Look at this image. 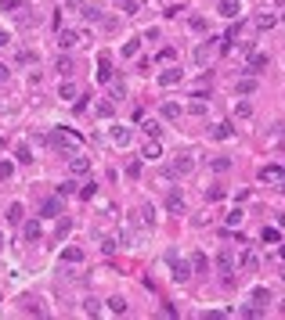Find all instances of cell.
<instances>
[{
  "instance_id": "6da1fadb",
  "label": "cell",
  "mask_w": 285,
  "mask_h": 320,
  "mask_svg": "<svg viewBox=\"0 0 285 320\" xmlns=\"http://www.w3.org/2000/svg\"><path fill=\"white\" fill-rule=\"evenodd\" d=\"M191 169H195V159H191V155H181L177 162L166 165V176H184V173H191Z\"/></svg>"
},
{
  "instance_id": "7a4b0ae2",
  "label": "cell",
  "mask_w": 285,
  "mask_h": 320,
  "mask_svg": "<svg viewBox=\"0 0 285 320\" xmlns=\"http://www.w3.org/2000/svg\"><path fill=\"white\" fill-rule=\"evenodd\" d=\"M217 270H220V281H224V284H235V277H231L235 266H231V255H228V252L217 255Z\"/></svg>"
},
{
  "instance_id": "3957f363",
  "label": "cell",
  "mask_w": 285,
  "mask_h": 320,
  "mask_svg": "<svg viewBox=\"0 0 285 320\" xmlns=\"http://www.w3.org/2000/svg\"><path fill=\"white\" fill-rule=\"evenodd\" d=\"M166 259L173 263V277H177V281H188V277H191V266L184 263V259H177V252H170Z\"/></svg>"
},
{
  "instance_id": "277c9868",
  "label": "cell",
  "mask_w": 285,
  "mask_h": 320,
  "mask_svg": "<svg viewBox=\"0 0 285 320\" xmlns=\"http://www.w3.org/2000/svg\"><path fill=\"white\" fill-rule=\"evenodd\" d=\"M260 180H264V184H285V169H278V165H264Z\"/></svg>"
},
{
  "instance_id": "5b68a950",
  "label": "cell",
  "mask_w": 285,
  "mask_h": 320,
  "mask_svg": "<svg viewBox=\"0 0 285 320\" xmlns=\"http://www.w3.org/2000/svg\"><path fill=\"white\" fill-rule=\"evenodd\" d=\"M98 80H101V83L112 80V58H109V54H98Z\"/></svg>"
},
{
  "instance_id": "8992f818",
  "label": "cell",
  "mask_w": 285,
  "mask_h": 320,
  "mask_svg": "<svg viewBox=\"0 0 285 320\" xmlns=\"http://www.w3.org/2000/svg\"><path fill=\"white\" fill-rule=\"evenodd\" d=\"M267 65H271V58H267V54H249V65H246V72H264Z\"/></svg>"
},
{
  "instance_id": "52a82bcc",
  "label": "cell",
  "mask_w": 285,
  "mask_h": 320,
  "mask_svg": "<svg viewBox=\"0 0 285 320\" xmlns=\"http://www.w3.org/2000/svg\"><path fill=\"white\" fill-rule=\"evenodd\" d=\"M76 33H72V29H62V33H58V47H62V51H69V47H76Z\"/></svg>"
},
{
  "instance_id": "ba28073f",
  "label": "cell",
  "mask_w": 285,
  "mask_h": 320,
  "mask_svg": "<svg viewBox=\"0 0 285 320\" xmlns=\"http://www.w3.org/2000/svg\"><path fill=\"white\" fill-rule=\"evenodd\" d=\"M162 119L177 123V119H181V104H177V101H162Z\"/></svg>"
},
{
  "instance_id": "9c48e42d",
  "label": "cell",
  "mask_w": 285,
  "mask_h": 320,
  "mask_svg": "<svg viewBox=\"0 0 285 320\" xmlns=\"http://www.w3.org/2000/svg\"><path fill=\"white\" fill-rule=\"evenodd\" d=\"M238 266H242L246 273H253V270L260 266V259H257V252H242V259H238Z\"/></svg>"
},
{
  "instance_id": "30bf717a",
  "label": "cell",
  "mask_w": 285,
  "mask_h": 320,
  "mask_svg": "<svg viewBox=\"0 0 285 320\" xmlns=\"http://www.w3.org/2000/svg\"><path fill=\"white\" fill-rule=\"evenodd\" d=\"M130 137H134V133H130L127 126H112V141H116L119 148H127V144H130Z\"/></svg>"
},
{
  "instance_id": "8fae6325",
  "label": "cell",
  "mask_w": 285,
  "mask_h": 320,
  "mask_svg": "<svg viewBox=\"0 0 285 320\" xmlns=\"http://www.w3.org/2000/svg\"><path fill=\"white\" fill-rule=\"evenodd\" d=\"M166 209H170V212H184V198H181V191H170V194H166Z\"/></svg>"
},
{
  "instance_id": "7c38bea8",
  "label": "cell",
  "mask_w": 285,
  "mask_h": 320,
  "mask_svg": "<svg viewBox=\"0 0 285 320\" xmlns=\"http://www.w3.org/2000/svg\"><path fill=\"white\" fill-rule=\"evenodd\" d=\"M267 302H271V292H267V288H253V306L267 310Z\"/></svg>"
},
{
  "instance_id": "4fadbf2b",
  "label": "cell",
  "mask_w": 285,
  "mask_h": 320,
  "mask_svg": "<svg viewBox=\"0 0 285 320\" xmlns=\"http://www.w3.org/2000/svg\"><path fill=\"white\" fill-rule=\"evenodd\" d=\"M87 169H91V159H83V155H72V176H83Z\"/></svg>"
},
{
  "instance_id": "5bb4252c",
  "label": "cell",
  "mask_w": 285,
  "mask_h": 320,
  "mask_svg": "<svg viewBox=\"0 0 285 320\" xmlns=\"http://www.w3.org/2000/svg\"><path fill=\"white\" fill-rule=\"evenodd\" d=\"M22 216H25V209H22L18 202L7 205V223H11V227H18V223H22Z\"/></svg>"
},
{
  "instance_id": "9a60e30c",
  "label": "cell",
  "mask_w": 285,
  "mask_h": 320,
  "mask_svg": "<svg viewBox=\"0 0 285 320\" xmlns=\"http://www.w3.org/2000/svg\"><path fill=\"white\" fill-rule=\"evenodd\" d=\"M159 83H162V86H173V83H181V69H166V72L159 76Z\"/></svg>"
},
{
  "instance_id": "2e32d148",
  "label": "cell",
  "mask_w": 285,
  "mask_h": 320,
  "mask_svg": "<svg viewBox=\"0 0 285 320\" xmlns=\"http://www.w3.org/2000/svg\"><path fill=\"white\" fill-rule=\"evenodd\" d=\"M220 14H224V18H235V14H238V0H220V7H217Z\"/></svg>"
},
{
  "instance_id": "e0dca14e",
  "label": "cell",
  "mask_w": 285,
  "mask_h": 320,
  "mask_svg": "<svg viewBox=\"0 0 285 320\" xmlns=\"http://www.w3.org/2000/svg\"><path fill=\"white\" fill-rule=\"evenodd\" d=\"M209 51H213V47H209V40H206V43H199V47H195V62L206 65V62H209Z\"/></svg>"
},
{
  "instance_id": "ac0fdd59",
  "label": "cell",
  "mask_w": 285,
  "mask_h": 320,
  "mask_svg": "<svg viewBox=\"0 0 285 320\" xmlns=\"http://www.w3.org/2000/svg\"><path fill=\"white\" fill-rule=\"evenodd\" d=\"M159 155H162V148H159V141L152 137V141L144 144V155H141V159H159Z\"/></svg>"
},
{
  "instance_id": "d6986e66",
  "label": "cell",
  "mask_w": 285,
  "mask_h": 320,
  "mask_svg": "<svg viewBox=\"0 0 285 320\" xmlns=\"http://www.w3.org/2000/svg\"><path fill=\"white\" fill-rule=\"evenodd\" d=\"M40 234H43V231H40V223H25V227H22V238H25V241H36Z\"/></svg>"
},
{
  "instance_id": "ffe728a7",
  "label": "cell",
  "mask_w": 285,
  "mask_h": 320,
  "mask_svg": "<svg viewBox=\"0 0 285 320\" xmlns=\"http://www.w3.org/2000/svg\"><path fill=\"white\" fill-rule=\"evenodd\" d=\"M231 133H235V126H231V123H220V126H213V137H217V141H228Z\"/></svg>"
},
{
  "instance_id": "44dd1931",
  "label": "cell",
  "mask_w": 285,
  "mask_h": 320,
  "mask_svg": "<svg viewBox=\"0 0 285 320\" xmlns=\"http://www.w3.org/2000/svg\"><path fill=\"white\" fill-rule=\"evenodd\" d=\"M62 212V202L58 198H51V202H43V216H58Z\"/></svg>"
},
{
  "instance_id": "7402d4cb",
  "label": "cell",
  "mask_w": 285,
  "mask_h": 320,
  "mask_svg": "<svg viewBox=\"0 0 285 320\" xmlns=\"http://www.w3.org/2000/svg\"><path fill=\"white\" fill-rule=\"evenodd\" d=\"M58 94H62V101H72V97H76V83H69V80H65Z\"/></svg>"
},
{
  "instance_id": "603a6c76",
  "label": "cell",
  "mask_w": 285,
  "mask_h": 320,
  "mask_svg": "<svg viewBox=\"0 0 285 320\" xmlns=\"http://www.w3.org/2000/svg\"><path fill=\"white\" fill-rule=\"evenodd\" d=\"M83 18H87V22H98V18H101V7H98V4H94V7L87 4V7H83Z\"/></svg>"
},
{
  "instance_id": "cb8c5ba5",
  "label": "cell",
  "mask_w": 285,
  "mask_h": 320,
  "mask_svg": "<svg viewBox=\"0 0 285 320\" xmlns=\"http://www.w3.org/2000/svg\"><path fill=\"white\" fill-rule=\"evenodd\" d=\"M62 259H65V263H80L83 252H80V248H65V252H62Z\"/></svg>"
},
{
  "instance_id": "d4e9b609",
  "label": "cell",
  "mask_w": 285,
  "mask_h": 320,
  "mask_svg": "<svg viewBox=\"0 0 285 320\" xmlns=\"http://www.w3.org/2000/svg\"><path fill=\"white\" fill-rule=\"evenodd\" d=\"M119 11L123 14H138V0H119Z\"/></svg>"
},
{
  "instance_id": "484cf974",
  "label": "cell",
  "mask_w": 285,
  "mask_h": 320,
  "mask_svg": "<svg viewBox=\"0 0 285 320\" xmlns=\"http://www.w3.org/2000/svg\"><path fill=\"white\" fill-rule=\"evenodd\" d=\"M14 155H18V162H33V151H29V144H18V151H14Z\"/></svg>"
},
{
  "instance_id": "4316f807",
  "label": "cell",
  "mask_w": 285,
  "mask_h": 320,
  "mask_svg": "<svg viewBox=\"0 0 285 320\" xmlns=\"http://www.w3.org/2000/svg\"><path fill=\"white\" fill-rule=\"evenodd\" d=\"M94 115H101V119H109V115H112V101H101L98 108H94Z\"/></svg>"
},
{
  "instance_id": "83f0119b",
  "label": "cell",
  "mask_w": 285,
  "mask_h": 320,
  "mask_svg": "<svg viewBox=\"0 0 285 320\" xmlns=\"http://www.w3.org/2000/svg\"><path fill=\"white\" fill-rule=\"evenodd\" d=\"M260 238H264V241H271V245H275V241H278L282 234H278V227H264V234H260Z\"/></svg>"
},
{
  "instance_id": "f1b7e54d",
  "label": "cell",
  "mask_w": 285,
  "mask_h": 320,
  "mask_svg": "<svg viewBox=\"0 0 285 320\" xmlns=\"http://www.w3.org/2000/svg\"><path fill=\"white\" fill-rule=\"evenodd\" d=\"M278 18H275V14H260V18H257V29H271Z\"/></svg>"
},
{
  "instance_id": "f546056e",
  "label": "cell",
  "mask_w": 285,
  "mask_h": 320,
  "mask_svg": "<svg viewBox=\"0 0 285 320\" xmlns=\"http://www.w3.org/2000/svg\"><path fill=\"white\" fill-rule=\"evenodd\" d=\"M138 43H141V40H127V43H123V58H134V54H138Z\"/></svg>"
},
{
  "instance_id": "4dcf8cb0",
  "label": "cell",
  "mask_w": 285,
  "mask_h": 320,
  "mask_svg": "<svg viewBox=\"0 0 285 320\" xmlns=\"http://www.w3.org/2000/svg\"><path fill=\"white\" fill-rule=\"evenodd\" d=\"M224 198V187H206V202H220Z\"/></svg>"
},
{
  "instance_id": "1f68e13d",
  "label": "cell",
  "mask_w": 285,
  "mask_h": 320,
  "mask_svg": "<svg viewBox=\"0 0 285 320\" xmlns=\"http://www.w3.org/2000/svg\"><path fill=\"white\" fill-rule=\"evenodd\" d=\"M253 90H257V80H242L238 83V94H253Z\"/></svg>"
},
{
  "instance_id": "d6a6232c",
  "label": "cell",
  "mask_w": 285,
  "mask_h": 320,
  "mask_svg": "<svg viewBox=\"0 0 285 320\" xmlns=\"http://www.w3.org/2000/svg\"><path fill=\"white\" fill-rule=\"evenodd\" d=\"M58 194H62V198H65V194H76V180H65V184L58 187Z\"/></svg>"
},
{
  "instance_id": "836d02e7",
  "label": "cell",
  "mask_w": 285,
  "mask_h": 320,
  "mask_svg": "<svg viewBox=\"0 0 285 320\" xmlns=\"http://www.w3.org/2000/svg\"><path fill=\"white\" fill-rule=\"evenodd\" d=\"M109 310L112 313H127V302L123 299H109Z\"/></svg>"
},
{
  "instance_id": "e575fe53",
  "label": "cell",
  "mask_w": 285,
  "mask_h": 320,
  "mask_svg": "<svg viewBox=\"0 0 285 320\" xmlns=\"http://www.w3.org/2000/svg\"><path fill=\"white\" fill-rule=\"evenodd\" d=\"M238 223H242V209H231L228 212V227H238Z\"/></svg>"
},
{
  "instance_id": "d590c367",
  "label": "cell",
  "mask_w": 285,
  "mask_h": 320,
  "mask_svg": "<svg viewBox=\"0 0 285 320\" xmlns=\"http://www.w3.org/2000/svg\"><path fill=\"white\" fill-rule=\"evenodd\" d=\"M58 72H62V76H72V62H69V58H58Z\"/></svg>"
},
{
  "instance_id": "8d00e7d4",
  "label": "cell",
  "mask_w": 285,
  "mask_h": 320,
  "mask_svg": "<svg viewBox=\"0 0 285 320\" xmlns=\"http://www.w3.org/2000/svg\"><path fill=\"white\" fill-rule=\"evenodd\" d=\"M144 133H148V137H155V141H159V133H162V130H159V123H144Z\"/></svg>"
},
{
  "instance_id": "74e56055",
  "label": "cell",
  "mask_w": 285,
  "mask_h": 320,
  "mask_svg": "<svg viewBox=\"0 0 285 320\" xmlns=\"http://www.w3.org/2000/svg\"><path fill=\"white\" fill-rule=\"evenodd\" d=\"M112 97H116V101L127 97V86H123V83H112Z\"/></svg>"
},
{
  "instance_id": "f35d334b",
  "label": "cell",
  "mask_w": 285,
  "mask_h": 320,
  "mask_svg": "<svg viewBox=\"0 0 285 320\" xmlns=\"http://www.w3.org/2000/svg\"><path fill=\"white\" fill-rule=\"evenodd\" d=\"M228 165H231L228 159H213V169H217V173H228Z\"/></svg>"
},
{
  "instance_id": "ab89813d",
  "label": "cell",
  "mask_w": 285,
  "mask_h": 320,
  "mask_svg": "<svg viewBox=\"0 0 285 320\" xmlns=\"http://www.w3.org/2000/svg\"><path fill=\"white\" fill-rule=\"evenodd\" d=\"M11 173H14V165H11V162H0V176L11 180Z\"/></svg>"
},
{
  "instance_id": "60d3db41",
  "label": "cell",
  "mask_w": 285,
  "mask_h": 320,
  "mask_svg": "<svg viewBox=\"0 0 285 320\" xmlns=\"http://www.w3.org/2000/svg\"><path fill=\"white\" fill-rule=\"evenodd\" d=\"M191 266H195V270H206V255L199 252V255H195V259H191Z\"/></svg>"
},
{
  "instance_id": "b9f144b4",
  "label": "cell",
  "mask_w": 285,
  "mask_h": 320,
  "mask_svg": "<svg viewBox=\"0 0 285 320\" xmlns=\"http://www.w3.org/2000/svg\"><path fill=\"white\" fill-rule=\"evenodd\" d=\"M22 7V0H4V11H18Z\"/></svg>"
},
{
  "instance_id": "7bdbcfd3",
  "label": "cell",
  "mask_w": 285,
  "mask_h": 320,
  "mask_svg": "<svg viewBox=\"0 0 285 320\" xmlns=\"http://www.w3.org/2000/svg\"><path fill=\"white\" fill-rule=\"evenodd\" d=\"M4 43H7V33H4V29H0V47H4Z\"/></svg>"
},
{
  "instance_id": "ee69618b",
  "label": "cell",
  "mask_w": 285,
  "mask_h": 320,
  "mask_svg": "<svg viewBox=\"0 0 285 320\" xmlns=\"http://www.w3.org/2000/svg\"><path fill=\"white\" fill-rule=\"evenodd\" d=\"M0 248H4V234H0Z\"/></svg>"
},
{
  "instance_id": "f6af8a7d",
  "label": "cell",
  "mask_w": 285,
  "mask_h": 320,
  "mask_svg": "<svg viewBox=\"0 0 285 320\" xmlns=\"http://www.w3.org/2000/svg\"><path fill=\"white\" fill-rule=\"evenodd\" d=\"M282 313H285V299H282Z\"/></svg>"
},
{
  "instance_id": "bcb514c9",
  "label": "cell",
  "mask_w": 285,
  "mask_h": 320,
  "mask_svg": "<svg viewBox=\"0 0 285 320\" xmlns=\"http://www.w3.org/2000/svg\"><path fill=\"white\" fill-rule=\"evenodd\" d=\"M138 4H144V0H138Z\"/></svg>"
}]
</instances>
